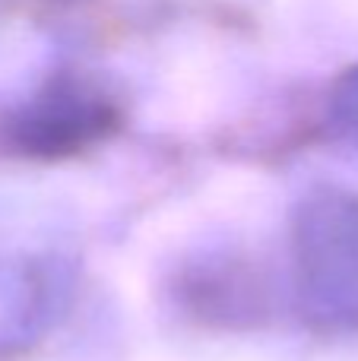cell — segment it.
Masks as SVG:
<instances>
[{
	"label": "cell",
	"instance_id": "6da1fadb",
	"mask_svg": "<svg viewBox=\"0 0 358 361\" xmlns=\"http://www.w3.org/2000/svg\"><path fill=\"white\" fill-rule=\"evenodd\" d=\"M295 267L311 317L358 330V197L327 190L298 209Z\"/></svg>",
	"mask_w": 358,
	"mask_h": 361
},
{
	"label": "cell",
	"instance_id": "7a4b0ae2",
	"mask_svg": "<svg viewBox=\"0 0 358 361\" xmlns=\"http://www.w3.org/2000/svg\"><path fill=\"white\" fill-rule=\"evenodd\" d=\"M54 279L32 269H0V345L32 336L48 317Z\"/></svg>",
	"mask_w": 358,
	"mask_h": 361
}]
</instances>
